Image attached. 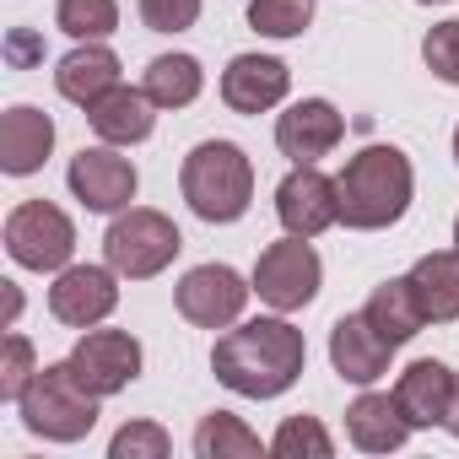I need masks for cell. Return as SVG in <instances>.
I'll return each instance as SVG.
<instances>
[{
	"label": "cell",
	"mask_w": 459,
	"mask_h": 459,
	"mask_svg": "<svg viewBox=\"0 0 459 459\" xmlns=\"http://www.w3.org/2000/svg\"><path fill=\"white\" fill-rule=\"evenodd\" d=\"M308 362V341L303 330H292L281 314L276 319H249L238 330H227L211 351V373L244 394V400H276L303 378Z\"/></svg>",
	"instance_id": "1"
},
{
	"label": "cell",
	"mask_w": 459,
	"mask_h": 459,
	"mask_svg": "<svg viewBox=\"0 0 459 459\" xmlns=\"http://www.w3.org/2000/svg\"><path fill=\"white\" fill-rule=\"evenodd\" d=\"M335 189H341V221L357 227V233H378V227H394L411 211L416 173L400 146H362L335 173Z\"/></svg>",
	"instance_id": "2"
},
{
	"label": "cell",
	"mask_w": 459,
	"mask_h": 459,
	"mask_svg": "<svg viewBox=\"0 0 459 459\" xmlns=\"http://www.w3.org/2000/svg\"><path fill=\"white\" fill-rule=\"evenodd\" d=\"M178 189L200 221H238L255 200V162L233 141H200L184 157Z\"/></svg>",
	"instance_id": "3"
},
{
	"label": "cell",
	"mask_w": 459,
	"mask_h": 459,
	"mask_svg": "<svg viewBox=\"0 0 459 459\" xmlns=\"http://www.w3.org/2000/svg\"><path fill=\"white\" fill-rule=\"evenodd\" d=\"M98 400L71 362H49L33 373V384L22 389L17 411H22V427L33 437H49V443H82L92 427H98Z\"/></svg>",
	"instance_id": "4"
},
{
	"label": "cell",
	"mask_w": 459,
	"mask_h": 459,
	"mask_svg": "<svg viewBox=\"0 0 459 459\" xmlns=\"http://www.w3.org/2000/svg\"><path fill=\"white\" fill-rule=\"evenodd\" d=\"M184 238H178V227L152 211V205H125L114 221H108V233H103V260L125 276V281H152L162 276L173 260H178Z\"/></svg>",
	"instance_id": "5"
},
{
	"label": "cell",
	"mask_w": 459,
	"mask_h": 459,
	"mask_svg": "<svg viewBox=\"0 0 459 459\" xmlns=\"http://www.w3.org/2000/svg\"><path fill=\"white\" fill-rule=\"evenodd\" d=\"M6 255L22 271H65L76 255V227L49 200H22L6 216Z\"/></svg>",
	"instance_id": "6"
},
{
	"label": "cell",
	"mask_w": 459,
	"mask_h": 459,
	"mask_svg": "<svg viewBox=\"0 0 459 459\" xmlns=\"http://www.w3.org/2000/svg\"><path fill=\"white\" fill-rule=\"evenodd\" d=\"M319 281H325V265H319V255H314V244L308 238H281V244H271L260 260H255V292H260V303H271L276 314H298V308H308L314 298H319Z\"/></svg>",
	"instance_id": "7"
},
{
	"label": "cell",
	"mask_w": 459,
	"mask_h": 459,
	"mask_svg": "<svg viewBox=\"0 0 459 459\" xmlns=\"http://www.w3.org/2000/svg\"><path fill=\"white\" fill-rule=\"evenodd\" d=\"M255 281H244L233 265H195L184 271V281L173 287V303L189 325L200 330H227L244 319V303H249Z\"/></svg>",
	"instance_id": "8"
},
{
	"label": "cell",
	"mask_w": 459,
	"mask_h": 459,
	"mask_svg": "<svg viewBox=\"0 0 459 459\" xmlns=\"http://www.w3.org/2000/svg\"><path fill=\"white\" fill-rule=\"evenodd\" d=\"M71 195L87 205V211H98V216H119L130 200H135V189H141V173H135V162L130 157H119L108 141L103 146H82L76 157H71Z\"/></svg>",
	"instance_id": "9"
},
{
	"label": "cell",
	"mask_w": 459,
	"mask_h": 459,
	"mask_svg": "<svg viewBox=\"0 0 459 459\" xmlns=\"http://www.w3.org/2000/svg\"><path fill=\"white\" fill-rule=\"evenodd\" d=\"M71 368H76V378L92 389V394H119V389H130L135 378H141V341L130 335V330H87L76 346H71V357H65Z\"/></svg>",
	"instance_id": "10"
},
{
	"label": "cell",
	"mask_w": 459,
	"mask_h": 459,
	"mask_svg": "<svg viewBox=\"0 0 459 459\" xmlns=\"http://www.w3.org/2000/svg\"><path fill=\"white\" fill-rule=\"evenodd\" d=\"M276 216L292 238H319L325 227L341 221V189L335 178H325L314 162H298L281 184H276Z\"/></svg>",
	"instance_id": "11"
},
{
	"label": "cell",
	"mask_w": 459,
	"mask_h": 459,
	"mask_svg": "<svg viewBox=\"0 0 459 459\" xmlns=\"http://www.w3.org/2000/svg\"><path fill=\"white\" fill-rule=\"evenodd\" d=\"M119 308V271L114 265H65L49 287V314L71 330H92Z\"/></svg>",
	"instance_id": "12"
},
{
	"label": "cell",
	"mask_w": 459,
	"mask_h": 459,
	"mask_svg": "<svg viewBox=\"0 0 459 459\" xmlns=\"http://www.w3.org/2000/svg\"><path fill=\"white\" fill-rule=\"evenodd\" d=\"M341 135H346V119H341V108H335L330 98H303V103H292V108L276 119V146H281V157H292V162H319V157H330V152L341 146Z\"/></svg>",
	"instance_id": "13"
},
{
	"label": "cell",
	"mask_w": 459,
	"mask_h": 459,
	"mask_svg": "<svg viewBox=\"0 0 459 459\" xmlns=\"http://www.w3.org/2000/svg\"><path fill=\"white\" fill-rule=\"evenodd\" d=\"M287 87H292V71L276 55H238L221 71V103L233 114H265L287 98Z\"/></svg>",
	"instance_id": "14"
},
{
	"label": "cell",
	"mask_w": 459,
	"mask_h": 459,
	"mask_svg": "<svg viewBox=\"0 0 459 459\" xmlns=\"http://www.w3.org/2000/svg\"><path fill=\"white\" fill-rule=\"evenodd\" d=\"M394 346L368 325V314H341L330 330V362L346 384H378L389 373Z\"/></svg>",
	"instance_id": "15"
},
{
	"label": "cell",
	"mask_w": 459,
	"mask_h": 459,
	"mask_svg": "<svg viewBox=\"0 0 459 459\" xmlns=\"http://www.w3.org/2000/svg\"><path fill=\"white\" fill-rule=\"evenodd\" d=\"M49 152H55V119L33 103L6 108V119H0V168L12 178H28L49 162Z\"/></svg>",
	"instance_id": "16"
},
{
	"label": "cell",
	"mask_w": 459,
	"mask_h": 459,
	"mask_svg": "<svg viewBox=\"0 0 459 459\" xmlns=\"http://www.w3.org/2000/svg\"><path fill=\"white\" fill-rule=\"evenodd\" d=\"M454 384H459V378H454L437 357H421V362H411V368L400 373L394 400H400V411H405L411 427H443V421H448V405H454Z\"/></svg>",
	"instance_id": "17"
},
{
	"label": "cell",
	"mask_w": 459,
	"mask_h": 459,
	"mask_svg": "<svg viewBox=\"0 0 459 459\" xmlns=\"http://www.w3.org/2000/svg\"><path fill=\"white\" fill-rule=\"evenodd\" d=\"M55 87H60V98L65 103H76V108H92L103 92H114L119 87V55L98 39V44H76L60 65H55Z\"/></svg>",
	"instance_id": "18"
},
{
	"label": "cell",
	"mask_w": 459,
	"mask_h": 459,
	"mask_svg": "<svg viewBox=\"0 0 459 459\" xmlns=\"http://www.w3.org/2000/svg\"><path fill=\"white\" fill-rule=\"evenodd\" d=\"M157 103L146 98V87H114V92H103L92 108H87V125L98 130V141H108V146H135V141H146L152 135V125H157V114H152Z\"/></svg>",
	"instance_id": "19"
},
{
	"label": "cell",
	"mask_w": 459,
	"mask_h": 459,
	"mask_svg": "<svg viewBox=\"0 0 459 459\" xmlns=\"http://www.w3.org/2000/svg\"><path fill=\"white\" fill-rule=\"evenodd\" d=\"M416 427L405 421L400 400L394 394H357L351 411H346V437L362 448V454H394Z\"/></svg>",
	"instance_id": "20"
},
{
	"label": "cell",
	"mask_w": 459,
	"mask_h": 459,
	"mask_svg": "<svg viewBox=\"0 0 459 459\" xmlns=\"http://www.w3.org/2000/svg\"><path fill=\"white\" fill-rule=\"evenodd\" d=\"M411 287H416V303H421L427 325L459 319V249L421 255V260L411 265Z\"/></svg>",
	"instance_id": "21"
},
{
	"label": "cell",
	"mask_w": 459,
	"mask_h": 459,
	"mask_svg": "<svg viewBox=\"0 0 459 459\" xmlns=\"http://www.w3.org/2000/svg\"><path fill=\"white\" fill-rule=\"evenodd\" d=\"M368 325L389 341V346H405V341H416L421 335V325H427V314H421V303H416V287H411V276H394V281H384V287H373V298H368Z\"/></svg>",
	"instance_id": "22"
},
{
	"label": "cell",
	"mask_w": 459,
	"mask_h": 459,
	"mask_svg": "<svg viewBox=\"0 0 459 459\" xmlns=\"http://www.w3.org/2000/svg\"><path fill=\"white\" fill-rule=\"evenodd\" d=\"M141 87H146V98L157 108H189L200 98V87H205V71H200L195 55H157L146 65V82Z\"/></svg>",
	"instance_id": "23"
},
{
	"label": "cell",
	"mask_w": 459,
	"mask_h": 459,
	"mask_svg": "<svg viewBox=\"0 0 459 459\" xmlns=\"http://www.w3.org/2000/svg\"><path fill=\"white\" fill-rule=\"evenodd\" d=\"M195 454H200V459H260L265 443H260L233 411H211V416L195 427Z\"/></svg>",
	"instance_id": "24"
},
{
	"label": "cell",
	"mask_w": 459,
	"mask_h": 459,
	"mask_svg": "<svg viewBox=\"0 0 459 459\" xmlns=\"http://www.w3.org/2000/svg\"><path fill=\"white\" fill-rule=\"evenodd\" d=\"M55 28L71 33L76 44H98V39H108L119 28V0H60Z\"/></svg>",
	"instance_id": "25"
},
{
	"label": "cell",
	"mask_w": 459,
	"mask_h": 459,
	"mask_svg": "<svg viewBox=\"0 0 459 459\" xmlns=\"http://www.w3.org/2000/svg\"><path fill=\"white\" fill-rule=\"evenodd\" d=\"M271 454L276 459H330L335 454V437L319 427V416H287L271 437Z\"/></svg>",
	"instance_id": "26"
},
{
	"label": "cell",
	"mask_w": 459,
	"mask_h": 459,
	"mask_svg": "<svg viewBox=\"0 0 459 459\" xmlns=\"http://www.w3.org/2000/svg\"><path fill=\"white\" fill-rule=\"evenodd\" d=\"M314 22V0H249V28L265 39H298Z\"/></svg>",
	"instance_id": "27"
},
{
	"label": "cell",
	"mask_w": 459,
	"mask_h": 459,
	"mask_svg": "<svg viewBox=\"0 0 459 459\" xmlns=\"http://www.w3.org/2000/svg\"><path fill=\"white\" fill-rule=\"evenodd\" d=\"M33 373H39L33 341L12 330L6 341H0V400H22V389L33 384Z\"/></svg>",
	"instance_id": "28"
},
{
	"label": "cell",
	"mask_w": 459,
	"mask_h": 459,
	"mask_svg": "<svg viewBox=\"0 0 459 459\" xmlns=\"http://www.w3.org/2000/svg\"><path fill=\"white\" fill-rule=\"evenodd\" d=\"M168 448H173V437H168L157 421H130V427H119L114 443H108L114 459H168Z\"/></svg>",
	"instance_id": "29"
},
{
	"label": "cell",
	"mask_w": 459,
	"mask_h": 459,
	"mask_svg": "<svg viewBox=\"0 0 459 459\" xmlns=\"http://www.w3.org/2000/svg\"><path fill=\"white\" fill-rule=\"evenodd\" d=\"M421 60H427V71H432L437 82L459 87V17H454V22H437V28L421 39Z\"/></svg>",
	"instance_id": "30"
},
{
	"label": "cell",
	"mask_w": 459,
	"mask_h": 459,
	"mask_svg": "<svg viewBox=\"0 0 459 459\" xmlns=\"http://www.w3.org/2000/svg\"><path fill=\"white\" fill-rule=\"evenodd\" d=\"M141 22L152 33H184L200 22V0H141Z\"/></svg>",
	"instance_id": "31"
},
{
	"label": "cell",
	"mask_w": 459,
	"mask_h": 459,
	"mask_svg": "<svg viewBox=\"0 0 459 459\" xmlns=\"http://www.w3.org/2000/svg\"><path fill=\"white\" fill-rule=\"evenodd\" d=\"M17 314H22V292H17V287L6 281V330L17 325Z\"/></svg>",
	"instance_id": "32"
},
{
	"label": "cell",
	"mask_w": 459,
	"mask_h": 459,
	"mask_svg": "<svg viewBox=\"0 0 459 459\" xmlns=\"http://www.w3.org/2000/svg\"><path fill=\"white\" fill-rule=\"evenodd\" d=\"M12 60H33V39L17 33V39H12Z\"/></svg>",
	"instance_id": "33"
},
{
	"label": "cell",
	"mask_w": 459,
	"mask_h": 459,
	"mask_svg": "<svg viewBox=\"0 0 459 459\" xmlns=\"http://www.w3.org/2000/svg\"><path fill=\"white\" fill-rule=\"evenodd\" d=\"M443 427H448V432L459 437V384H454V405H448V421H443Z\"/></svg>",
	"instance_id": "34"
},
{
	"label": "cell",
	"mask_w": 459,
	"mask_h": 459,
	"mask_svg": "<svg viewBox=\"0 0 459 459\" xmlns=\"http://www.w3.org/2000/svg\"><path fill=\"white\" fill-rule=\"evenodd\" d=\"M454 249H459V216H454Z\"/></svg>",
	"instance_id": "35"
},
{
	"label": "cell",
	"mask_w": 459,
	"mask_h": 459,
	"mask_svg": "<svg viewBox=\"0 0 459 459\" xmlns=\"http://www.w3.org/2000/svg\"><path fill=\"white\" fill-rule=\"evenodd\" d=\"M454 157H459V130H454Z\"/></svg>",
	"instance_id": "36"
},
{
	"label": "cell",
	"mask_w": 459,
	"mask_h": 459,
	"mask_svg": "<svg viewBox=\"0 0 459 459\" xmlns=\"http://www.w3.org/2000/svg\"><path fill=\"white\" fill-rule=\"evenodd\" d=\"M421 6H443V0H421Z\"/></svg>",
	"instance_id": "37"
}]
</instances>
